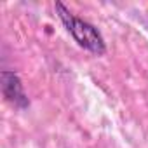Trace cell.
I'll return each mask as SVG.
<instances>
[{"label":"cell","instance_id":"7a4b0ae2","mask_svg":"<svg viewBox=\"0 0 148 148\" xmlns=\"http://www.w3.org/2000/svg\"><path fill=\"white\" fill-rule=\"evenodd\" d=\"M0 82H2L4 98L9 103H12L18 108H28L30 99L26 98V94L23 91V84H21V79L18 77V73L9 71V70L2 71V75H0Z\"/></svg>","mask_w":148,"mask_h":148},{"label":"cell","instance_id":"6da1fadb","mask_svg":"<svg viewBox=\"0 0 148 148\" xmlns=\"http://www.w3.org/2000/svg\"><path fill=\"white\" fill-rule=\"evenodd\" d=\"M54 9H56L58 18L61 19V23H63L64 28L68 30V33L75 38V42H77L80 47L87 49L89 52H92V54H96V56H101V54L106 52L105 38H103V35L99 33V30H98L94 25H91V23H87V21L77 18L75 14H71V12L64 7L63 2H56V4H54Z\"/></svg>","mask_w":148,"mask_h":148}]
</instances>
